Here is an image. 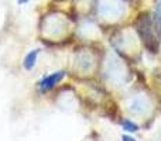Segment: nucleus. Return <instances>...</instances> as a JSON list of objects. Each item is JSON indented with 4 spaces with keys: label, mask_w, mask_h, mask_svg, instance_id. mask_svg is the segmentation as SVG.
Masks as SVG:
<instances>
[{
    "label": "nucleus",
    "mask_w": 161,
    "mask_h": 141,
    "mask_svg": "<svg viewBox=\"0 0 161 141\" xmlns=\"http://www.w3.org/2000/svg\"><path fill=\"white\" fill-rule=\"evenodd\" d=\"M40 55V50H31L30 52L25 55L24 58V62H23V67L24 69L27 71H31L34 67H36V62H37V58Z\"/></svg>",
    "instance_id": "3"
},
{
    "label": "nucleus",
    "mask_w": 161,
    "mask_h": 141,
    "mask_svg": "<svg viewBox=\"0 0 161 141\" xmlns=\"http://www.w3.org/2000/svg\"><path fill=\"white\" fill-rule=\"evenodd\" d=\"M28 2H30V0H17L19 4H25V3H28Z\"/></svg>",
    "instance_id": "6"
},
{
    "label": "nucleus",
    "mask_w": 161,
    "mask_h": 141,
    "mask_svg": "<svg viewBox=\"0 0 161 141\" xmlns=\"http://www.w3.org/2000/svg\"><path fill=\"white\" fill-rule=\"evenodd\" d=\"M156 21L158 28L161 30V0H157V4H156Z\"/></svg>",
    "instance_id": "5"
},
{
    "label": "nucleus",
    "mask_w": 161,
    "mask_h": 141,
    "mask_svg": "<svg viewBox=\"0 0 161 141\" xmlns=\"http://www.w3.org/2000/svg\"><path fill=\"white\" fill-rule=\"evenodd\" d=\"M151 28H153V25H151L150 19H147V16H144V17L142 16V19H140V25H139L140 35H142L146 47L150 48L151 52H156L157 45H154V38H153V35H150Z\"/></svg>",
    "instance_id": "1"
},
{
    "label": "nucleus",
    "mask_w": 161,
    "mask_h": 141,
    "mask_svg": "<svg viewBox=\"0 0 161 141\" xmlns=\"http://www.w3.org/2000/svg\"><path fill=\"white\" fill-rule=\"evenodd\" d=\"M65 76V72L64 71H57L54 73H50L47 76H44L41 80L38 82V90L40 92H48L51 90L53 88H55L57 83H59Z\"/></svg>",
    "instance_id": "2"
},
{
    "label": "nucleus",
    "mask_w": 161,
    "mask_h": 141,
    "mask_svg": "<svg viewBox=\"0 0 161 141\" xmlns=\"http://www.w3.org/2000/svg\"><path fill=\"white\" fill-rule=\"evenodd\" d=\"M123 128H125L126 131H129V133H134V131L139 130V127H137L134 123H131L130 120H125V122H123Z\"/></svg>",
    "instance_id": "4"
}]
</instances>
